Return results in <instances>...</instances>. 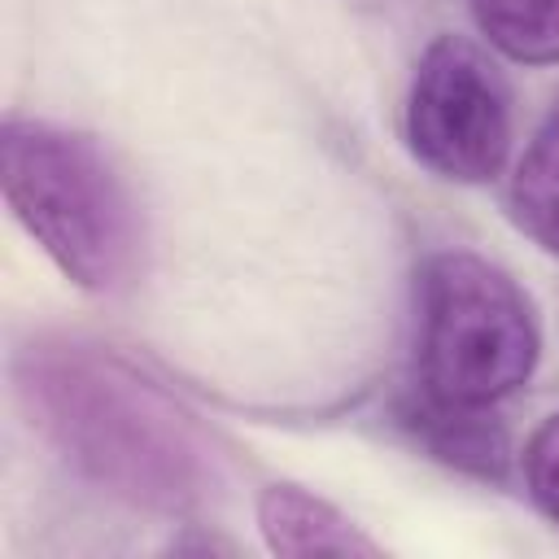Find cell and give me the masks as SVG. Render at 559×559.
Returning <instances> with one entry per match:
<instances>
[{"instance_id":"1","label":"cell","mask_w":559,"mask_h":559,"mask_svg":"<svg viewBox=\"0 0 559 559\" xmlns=\"http://www.w3.org/2000/svg\"><path fill=\"white\" fill-rule=\"evenodd\" d=\"M13 380L44 441L100 493L162 515H192L218 493L223 459L205 424L127 358L39 336Z\"/></svg>"},{"instance_id":"2","label":"cell","mask_w":559,"mask_h":559,"mask_svg":"<svg viewBox=\"0 0 559 559\" xmlns=\"http://www.w3.org/2000/svg\"><path fill=\"white\" fill-rule=\"evenodd\" d=\"M0 179L13 218L74 288L118 293L135 280L140 214L92 135L13 114L0 135Z\"/></svg>"},{"instance_id":"3","label":"cell","mask_w":559,"mask_h":559,"mask_svg":"<svg viewBox=\"0 0 559 559\" xmlns=\"http://www.w3.org/2000/svg\"><path fill=\"white\" fill-rule=\"evenodd\" d=\"M542 328L528 293L472 249H441L415 275V384L459 402L498 406L528 384Z\"/></svg>"},{"instance_id":"4","label":"cell","mask_w":559,"mask_h":559,"mask_svg":"<svg viewBox=\"0 0 559 559\" xmlns=\"http://www.w3.org/2000/svg\"><path fill=\"white\" fill-rule=\"evenodd\" d=\"M402 131L428 175L445 183H489L511 153V87L480 44L437 35L415 61Z\"/></svg>"},{"instance_id":"5","label":"cell","mask_w":559,"mask_h":559,"mask_svg":"<svg viewBox=\"0 0 559 559\" xmlns=\"http://www.w3.org/2000/svg\"><path fill=\"white\" fill-rule=\"evenodd\" d=\"M397 424L441 463L485 476V480H502L507 472V432L502 424L489 415V406H459L445 402L419 384H411L397 397Z\"/></svg>"},{"instance_id":"6","label":"cell","mask_w":559,"mask_h":559,"mask_svg":"<svg viewBox=\"0 0 559 559\" xmlns=\"http://www.w3.org/2000/svg\"><path fill=\"white\" fill-rule=\"evenodd\" d=\"M258 528L271 555H380V546L328 498L301 485H266L258 493Z\"/></svg>"},{"instance_id":"7","label":"cell","mask_w":559,"mask_h":559,"mask_svg":"<svg viewBox=\"0 0 559 559\" xmlns=\"http://www.w3.org/2000/svg\"><path fill=\"white\" fill-rule=\"evenodd\" d=\"M507 214L520 236L559 258V100L537 122L507 183Z\"/></svg>"},{"instance_id":"8","label":"cell","mask_w":559,"mask_h":559,"mask_svg":"<svg viewBox=\"0 0 559 559\" xmlns=\"http://www.w3.org/2000/svg\"><path fill=\"white\" fill-rule=\"evenodd\" d=\"M480 39L515 66H559V0H467Z\"/></svg>"},{"instance_id":"9","label":"cell","mask_w":559,"mask_h":559,"mask_svg":"<svg viewBox=\"0 0 559 559\" xmlns=\"http://www.w3.org/2000/svg\"><path fill=\"white\" fill-rule=\"evenodd\" d=\"M524 485L533 502L559 524V411L546 415L524 445Z\"/></svg>"}]
</instances>
